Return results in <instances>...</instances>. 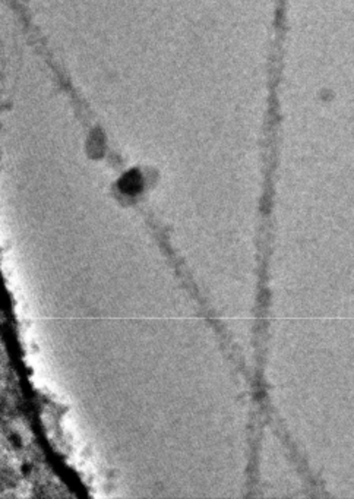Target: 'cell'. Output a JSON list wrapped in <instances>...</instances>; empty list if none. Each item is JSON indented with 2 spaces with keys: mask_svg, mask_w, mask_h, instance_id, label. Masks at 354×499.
<instances>
[{
  "mask_svg": "<svg viewBox=\"0 0 354 499\" xmlns=\"http://www.w3.org/2000/svg\"><path fill=\"white\" fill-rule=\"evenodd\" d=\"M141 184V177L136 173H129L125 179H123V189L125 190H135L138 186Z\"/></svg>",
  "mask_w": 354,
  "mask_h": 499,
  "instance_id": "6da1fadb",
  "label": "cell"
}]
</instances>
